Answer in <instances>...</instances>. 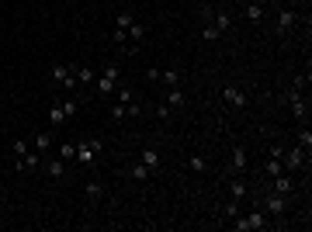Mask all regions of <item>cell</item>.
<instances>
[{
	"label": "cell",
	"mask_w": 312,
	"mask_h": 232,
	"mask_svg": "<svg viewBox=\"0 0 312 232\" xmlns=\"http://www.w3.org/2000/svg\"><path fill=\"white\" fill-rule=\"evenodd\" d=\"M236 232H260L267 229L271 222H267V212L264 208H253V212H246V215H236V222H229Z\"/></svg>",
	"instance_id": "obj_1"
},
{
	"label": "cell",
	"mask_w": 312,
	"mask_h": 232,
	"mask_svg": "<svg viewBox=\"0 0 312 232\" xmlns=\"http://www.w3.org/2000/svg\"><path fill=\"white\" fill-rule=\"evenodd\" d=\"M104 153V139H83L77 146V159L80 166H97V156Z\"/></svg>",
	"instance_id": "obj_2"
},
{
	"label": "cell",
	"mask_w": 312,
	"mask_h": 232,
	"mask_svg": "<svg viewBox=\"0 0 312 232\" xmlns=\"http://www.w3.org/2000/svg\"><path fill=\"white\" fill-rule=\"evenodd\" d=\"M52 83H56V90H66V94H73V90H77L73 63H56V66H52Z\"/></svg>",
	"instance_id": "obj_3"
},
{
	"label": "cell",
	"mask_w": 312,
	"mask_h": 232,
	"mask_svg": "<svg viewBox=\"0 0 312 232\" xmlns=\"http://www.w3.org/2000/svg\"><path fill=\"white\" fill-rule=\"evenodd\" d=\"M281 163H285V170H288V173H309V153H306L302 146H295V149H285Z\"/></svg>",
	"instance_id": "obj_4"
},
{
	"label": "cell",
	"mask_w": 312,
	"mask_h": 232,
	"mask_svg": "<svg viewBox=\"0 0 312 232\" xmlns=\"http://www.w3.org/2000/svg\"><path fill=\"white\" fill-rule=\"evenodd\" d=\"M257 198H260L264 212H267V215H274V219H281V215L288 212V198H285V194H278V191H267V194H257Z\"/></svg>",
	"instance_id": "obj_5"
},
{
	"label": "cell",
	"mask_w": 312,
	"mask_h": 232,
	"mask_svg": "<svg viewBox=\"0 0 312 232\" xmlns=\"http://www.w3.org/2000/svg\"><path fill=\"white\" fill-rule=\"evenodd\" d=\"M246 166H250V156H246V149L243 146H233V159H229V177H243L246 173Z\"/></svg>",
	"instance_id": "obj_6"
},
{
	"label": "cell",
	"mask_w": 312,
	"mask_h": 232,
	"mask_svg": "<svg viewBox=\"0 0 312 232\" xmlns=\"http://www.w3.org/2000/svg\"><path fill=\"white\" fill-rule=\"evenodd\" d=\"M295 21H299V10H295V7H281V10H278V21H274V24H278L274 31H278V35H288V31L295 28Z\"/></svg>",
	"instance_id": "obj_7"
},
{
	"label": "cell",
	"mask_w": 312,
	"mask_h": 232,
	"mask_svg": "<svg viewBox=\"0 0 312 232\" xmlns=\"http://www.w3.org/2000/svg\"><path fill=\"white\" fill-rule=\"evenodd\" d=\"M222 101L233 104V108H246L250 97H246V90H243L239 83H226V87H222Z\"/></svg>",
	"instance_id": "obj_8"
},
{
	"label": "cell",
	"mask_w": 312,
	"mask_h": 232,
	"mask_svg": "<svg viewBox=\"0 0 312 232\" xmlns=\"http://www.w3.org/2000/svg\"><path fill=\"white\" fill-rule=\"evenodd\" d=\"M14 166H17L21 173H31V170H38V166H42V153H38V149H28L24 156H17V163H14Z\"/></svg>",
	"instance_id": "obj_9"
},
{
	"label": "cell",
	"mask_w": 312,
	"mask_h": 232,
	"mask_svg": "<svg viewBox=\"0 0 312 232\" xmlns=\"http://www.w3.org/2000/svg\"><path fill=\"white\" fill-rule=\"evenodd\" d=\"M271 191H278V194H285V198H288V194L295 191V177H292L288 170H285V173H278V177H271Z\"/></svg>",
	"instance_id": "obj_10"
},
{
	"label": "cell",
	"mask_w": 312,
	"mask_h": 232,
	"mask_svg": "<svg viewBox=\"0 0 312 232\" xmlns=\"http://www.w3.org/2000/svg\"><path fill=\"white\" fill-rule=\"evenodd\" d=\"M139 163H143L150 173H156V170L163 166V156H159V149H156V146H146V149H143V156H139Z\"/></svg>",
	"instance_id": "obj_11"
},
{
	"label": "cell",
	"mask_w": 312,
	"mask_h": 232,
	"mask_svg": "<svg viewBox=\"0 0 312 232\" xmlns=\"http://www.w3.org/2000/svg\"><path fill=\"white\" fill-rule=\"evenodd\" d=\"M163 104H166L170 111H173V108H184V104H187V94H184V87H170V94H166V101H163Z\"/></svg>",
	"instance_id": "obj_12"
},
{
	"label": "cell",
	"mask_w": 312,
	"mask_h": 232,
	"mask_svg": "<svg viewBox=\"0 0 312 232\" xmlns=\"http://www.w3.org/2000/svg\"><path fill=\"white\" fill-rule=\"evenodd\" d=\"M246 194H250V184H246L243 177H233V180H229V198H233V201H243Z\"/></svg>",
	"instance_id": "obj_13"
},
{
	"label": "cell",
	"mask_w": 312,
	"mask_h": 232,
	"mask_svg": "<svg viewBox=\"0 0 312 232\" xmlns=\"http://www.w3.org/2000/svg\"><path fill=\"white\" fill-rule=\"evenodd\" d=\"M243 14H246V21H250V24H260V21H264V3L246 0V10H243Z\"/></svg>",
	"instance_id": "obj_14"
},
{
	"label": "cell",
	"mask_w": 312,
	"mask_h": 232,
	"mask_svg": "<svg viewBox=\"0 0 312 232\" xmlns=\"http://www.w3.org/2000/svg\"><path fill=\"white\" fill-rule=\"evenodd\" d=\"M42 170H45V173H49V177H52V180H59V177H63V173H66V163H63V159H59V156H56V159H49V163H45V166H42Z\"/></svg>",
	"instance_id": "obj_15"
},
{
	"label": "cell",
	"mask_w": 312,
	"mask_h": 232,
	"mask_svg": "<svg viewBox=\"0 0 312 232\" xmlns=\"http://www.w3.org/2000/svg\"><path fill=\"white\" fill-rule=\"evenodd\" d=\"M278 173H285V163H281L278 156H267V163H264V177L271 180V177H278Z\"/></svg>",
	"instance_id": "obj_16"
},
{
	"label": "cell",
	"mask_w": 312,
	"mask_h": 232,
	"mask_svg": "<svg viewBox=\"0 0 312 232\" xmlns=\"http://www.w3.org/2000/svg\"><path fill=\"white\" fill-rule=\"evenodd\" d=\"M83 194H87L90 201H101V198H104V184H101V180H87Z\"/></svg>",
	"instance_id": "obj_17"
},
{
	"label": "cell",
	"mask_w": 312,
	"mask_h": 232,
	"mask_svg": "<svg viewBox=\"0 0 312 232\" xmlns=\"http://www.w3.org/2000/svg\"><path fill=\"white\" fill-rule=\"evenodd\" d=\"M73 77H77V83H94L97 73H94L90 66H77V63H73Z\"/></svg>",
	"instance_id": "obj_18"
},
{
	"label": "cell",
	"mask_w": 312,
	"mask_h": 232,
	"mask_svg": "<svg viewBox=\"0 0 312 232\" xmlns=\"http://www.w3.org/2000/svg\"><path fill=\"white\" fill-rule=\"evenodd\" d=\"M66 121V115H63V108H59V101H52V108H49V125L52 128H59Z\"/></svg>",
	"instance_id": "obj_19"
},
{
	"label": "cell",
	"mask_w": 312,
	"mask_h": 232,
	"mask_svg": "<svg viewBox=\"0 0 312 232\" xmlns=\"http://www.w3.org/2000/svg\"><path fill=\"white\" fill-rule=\"evenodd\" d=\"M295 139H299V146H302L306 153L312 149V128L309 125H299V135H295Z\"/></svg>",
	"instance_id": "obj_20"
},
{
	"label": "cell",
	"mask_w": 312,
	"mask_h": 232,
	"mask_svg": "<svg viewBox=\"0 0 312 232\" xmlns=\"http://www.w3.org/2000/svg\"><path fill=\"white\" fill-rule=\"evenodd\" d=\"M159 80L166 87H180V70H159Z\"/></svg>",
	"instance_id": "obj_21"
},
{
	"label": "cell",
	"mask_w": 312,
	"mask_h": 232,
	"mask_svg": "<svg viewBox=\"0 0 312 232\" xmlns=\"http://www.w3.org/2000/svg\"><path fill=\"white\" fill-rule=\"evenodd\" d=\"M132 24H136V17H132V10H118V17H115V28H125V31H129Z\"/></svg>",
	"instance_id": "obj_22"
},
{
	"label": "cell",
	"mask_w": 312,
	"mask_h": 232,
	"mask_svg": "<svg viewBox=\"0 0 312 232\" xmlns=\"http://www.w3.org/2000/svg\"><path fill=\"white\" fill-rule=\"evenodd\" d=\"M215 28H219V31H229V28H233V14H229V10H219V14H215Z\"/></svg>",
	"instance_id": "obj_23"
},
{
	"label": "cell",
	"mask_w": 312,
	"mask_h": 232,
	"mask_svg": "<svg viewBox=\"0 0 312 232\" xmlns=\"http://www.w3.org/2000/svg\"><path fill=\"white\" fill-rule=\"evenodd\" d=\"M59 159H63V163L77 159V142H63V146H59Z\"/></svg>",
	"instance_id": "obj_24"
},
{
	"label": "cell",
	"mask_w": 312,
	"mask_h": 232,
	"mask_svg": "<svg viewBox=\"0 0 312 232\" xmlns=\"http://www.w3.org/2000/svg\"><path fill=\"white\" fill-rule=\"evenodd\" d=\"M239 205H243V201H233V198H229V205H222V222H229V219L239 215Z\"/></svg>",
	"instance_id": "obj_25"
},
{
	"label": "cell",
	"mask_w": 312,
	"mask_h": 232,
	"mask_svg": "<svg viewBox=\"0 0 312 232\" xmlns=\"http://www.w3.org/2000/svg\"><path fill=\"white\" fill-rule=\"evenodd\" d=\"M49 146H52V132H38V135H35V149H38V153H45Z\"/></svg>",
	"instance_id": "obj_26"
},
{
	"label": "cell",
	"mask_w": 312,
	"mask_h": 232,
	"mask_svg": "<svg viewBox=\"0 0 312 232\" xmlns=\"http://www.w3.org/2000/svg\"><path fill=\"white\" fill-rule=\"evenodd\" d=\"M187 166H191L194 173H205V170H208V159H205L201 153H194V156H191V163H187Z\"/></svg>",
	"instance_id": "obj_27"
},
{
	"label": "cell",
	"mask_w": 312,
	"mask_h": 232,
	"mask_svg": "<svg viewBox=\"0 0 312 232\" xmlns=\"http://www.w3.org/2000/svg\"><path fill=\"white\" fill-rule=\"evenodd\" d=\"M111 42H115L118 49H122V45H129V31H125V28H111Z\"/></svg>",
	"instance_id": "obj_28"
},
{
	"label": "cell",
	"mask_w": 312,
	"mask_h": 232,
	"mask_svg": "<svg viewBox=\"0 0 312 232\" xmlns=\"http://www.w3.org/2000/svg\"><path fill=\"white\" fill-rule=\"evenodd\" d=\"M122 118H129V104H111V121H122Z\"/></svg>",
	"instance_id": "obj_29"
},
{
	"label": "cell",
	"mask_w": 312,
	"mask_h": 232,
	"mask_svg": "<svg viewBox=\"0 0 312 232\" xmlns=\"http://www.w3.org/2000/svg\"><path fill=\"white\" fill-rule=\"evenodd\" d=\"M129 38H132V42H136V45H139V42H143V38H146V28H143V24H139V21H136V24H132V28H129Z\"/></svg>",
	"instance_id": "obj_30"
},
{
	"label": "cell",
	"mask_w": 312,
	"mask_h": 232,
	"mask_svg": "<svg viewBox=\"0 0 312 232\" xmlns=\"http://www.w3.org/2000/svg\"><path fill=\"white\" fill-rule=\"evenodd\" d=\"M219 35H222V31H219L215 24H205V28H201V38H205V42H215Z\"/></svg>",
	"instance_id": "obj_31"
},
{
	"label": "cell",
	"mask_w": 312,
	"mask_h": 232,
	"mask_svg": "<svg viewBox=\"0 0 312 232\" xmlns=\"http://www.w3.org/2000/svg\"><path fill=\"white\" fill-rule=\"evenodd\" d=\"M129 177H132V180H146V177H150V170H146L143 163H136V166L129 170Z\"/></svg>",
	"instance_id": "obj_32"
},
{
	"label": "cell",
	"mask_w": 312,
	"mask_h": 232,
	"mask_svg": "<svg viewBox=\"0 0 312 232\" xmlns=\"http://www.w3.org/2000/svg\"><path fill=\"white\" fill-rule=\"evenodd\" d=\"M118 101H122V104H132V101H136L132 87H118Z\"/></svg>",
	"instance_id": "obj_33"
},
{
	"label": "cell",
	"mask_w": 312,
	"mask_h": 232,
	"mask_svg": "<svg viewBox=\"0 0 312 232\" xmlns=\"http://www.w3.org/2000/svg\"><path fill=\"white\" fill-rule=\"evenodd\" d=\"M101 73H104V77H111L115 83H118V77H122V70H118V63H108V66H104Z\"/></svg>",
	"instance_id": "obj_34"
},
{
	"label": "cell",
	"mask_w": 312,
	"mask_h": 232,
	"mask_svg": "<svg viewBox=\"0 0 312 232\" xmlns=\"http://www.w3.org/2000/svg\"><path fill=\"white\" fill-rule=\"evenodd\" d=\"M28 153V142H24V139H17V142H14V156H24Z\"/></svg>",
	"instance_id": "obj_35"
},
{
	"label": "cell",
	"mask_w": 312,
	"mask_h": 232,
	"mask_svg": "<svg viewBox=\"0 0 312 232\" xmlns=\"http://www.w3.org/2000/svg\"><path fill=\"white\" fill-rule=\"evenodd\" d=\"M194 3H201V0H194Z\"/></svg>",
	"instance_id": "obj_36"
},
{
	"label": "cell",
	"mask_w": 312,
	"mask_h": 232,
	"mask_svg": "<svg viewBox=\"0 0 312 232\" xmlns=\"http://www.w3.org/2000/svg\"><path fill=\"white\" fill-rule=\"evenodd\" d=\"M264 3H271V0H264Z\"/></svg>",
	"instance_id": "obj_37"
},
{
	"label": "cell",
	"mask_w": 312,
	"mask_h": 232,
	"mask_svg": "<svg viewBox=\"0 0 312 232\" xmlns=\"http://www.w3.org/2000/svg\"><path fill=\"white\" fill-rule=\"evenodd\" d=\"M299 3H302V0H299Z\"/></svg>",
	"instance_id": "obj_38"
}]
</instances>
